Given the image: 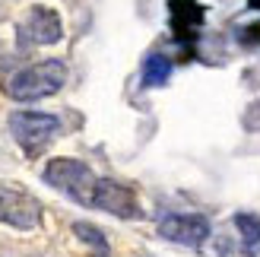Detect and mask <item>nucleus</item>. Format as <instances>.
I'll return each mask as SVG.
<instances>
[{
  "label": "nucleus",
  "instance_id": "f257e3e1",
  "mask_svg": "<svg viewBox=\"0 0 260 257\" xmlns=\"http://www.w3.org/2000/svg\"><path fill=\"white\" fill-rule=\"evenodd\" d=\"M67 83V63L51 57L42 63H32V67L19 70L16 76L10 80V95L16 102H38V99H48L63 89Z\"/></svg>",
  "mask_w": 260,
  "mask_h": 257
},
{
  "label": "nucleus",
  "instance_id": "f03ea898",
  "mask_svg": "<svg viewBox=\"0 0 260 257\" xmlns=\"http://www.w3.org/2000/svg\"><path fill=\"white\" fill-rule=\"evenodd\" d=\"M45 181L51 187L63 190L67 197H73L76 203H83V207H92L99 178L92 175V169H89L86 162H80V159H51L45 165Z\"/></svg>",
  "mask_w": 260,
  "mask_h": 257
},
{
  "label": "nucleus",
  "instance_id": "7ed1b4c3",
  "mask_svg": "<svg viewBox=\"0 0 260 257\" xmlns=\"http://www.w3.org/2000/svg\"><path fill=\"white\" fill-rule=\"evenodd\" d=\"M10 131L25 152H42L60 134V121L54 114H42V111H16L10 114Z\"/></svg>",
  "mask_w": 260,
  "mask_h": 257
},
{
  "label": "nucleus",
  "instance_id": "20e7f679",
  "mask_svg": "<svg viewBox=\"0 0 260 257\" xmlns=\"http://www.w3.org/2000/svg\"><path fill=\"white\" fill-rule=\"evenodd\" d=\"M159 235L184 248H200L210 238V222H206V216L197 213H168L159 222Z\"/></svg>",
  "mask_w": 260,
  "mask_h": 257
},
{
  "label": "nucleus",
  "instance_id": "39448f33",
  "mask_svg": "<svg viewBox=\"0 0 260 257\" xmlns=\"http://www.w3.org/2000/svg\"><path fill=\"white\" fill-rule=\"evenodd\" d=\"M60 35H63L60 16L51 7H32L19 22V38L25 45H54L60 42Z\"/></svg>",
  "mask_w": 260,
  "mask_h": 257
},
{
  "label": "nucleus",
  "instance_id": "423d86ee",
  "mask_svg": "<svg viewBox=\"0 0 260 257\" xmlns=\"http://www.w3.org/2000/svg\"><path fill=\"white\" fill-rule=\"evenodd\" d=\"M92 207H95V210H105V213H114V216H124V219H134V216H140V207H137L134 190H130L127 184L108 181V178H99Z\"/></svg>",
  "mask_w": 260,
  "mask_h": 257
},
{
  "label": "nucleus",
  "instance_id": "0eeeda50",
  "mask_svg": "<svg viewBox=\"0 0 260 257\" xmlns=\"http://www.w3.org/2000/svg\"><path fill=\"white\" fill-rule=\"evenodd\" d=\"M0 222H10L16 229L38 226V203L13 187H0Z\"/></svg>",
  "mask_w": 260,
  "mask_h": 257
},
{
  "label": "nucleus",
  "instance_id": "6e6552de",
  "mask_svg": "<svg viewBox=\"0 0 260 257\" xmlns=\"http://www.w3.org/2000/svg\"><path fill=\"white\" fill-rule=\"evenodd\" d=\"M168 16H172V32L178 38H197V29L203 22V7L193 0H172Z\"/></svg>",
  "mask_w": 260,
  "mask_h": 257
},
{
  "label": "nucleus",
  "instance_id": "1a4fd4ad",
  "mask_svg": "<svg viewBox=\"0 0 260 257\" xmlns=\"http://www.w3.org/2000/svg\"><path fill=\"white\" fill-rule=\"evenodd\" d=\"M235 226H238V232H241L244 254L257 257L260 254V216H254V213H235Z\"/></svg>",
  "mask_w": 260,
  "mask_h": 257
},
{
  "label": "nucleus",
  "instance_id": "9d476101",
  "mask_svg": "<svg viewBox=\"0 0 260 257\" xmlns=\"http://www.w3.org/2000/svg\"><path fill=\"white\" fill-rule=\"evenodd\" d=\"M168 76H172V60L165 54H149L143 60V86H165Z\"/></svg>",
  "mask_w": 260,
  "mask_h": 257
},
{
  "label": "nucleus",
  "instance_id": "9b49d317",
  "mask_svg": "<svg viewBox=\"0 0 260 257\" xmlns=\"http://www.w3.org/2000/svg\"><path fill=\"white\" fill-rule=\"evenodd\" d=\"M73 232L80 235L86 245H92V248L99 251V257H105V254H108V241H105V235H102L95 226H89V222H76V226H73Z\"/></svg>",
  "mask_w": 260,
  "mask_h": 257
},
{
  "label": "nucleus",
  "instance_id": "f8f14e48",
  "mask_svg": "<svg viewBox=\"0 0 260 257\" xmlns=\"http://www.w3.org/2000/svg\"><path fill=\"white\" fill-rule=\"evenodd\" d=\"M257 108H260V105H254V111H257ZM254 111L248 114V118H244V124H248V127H251V131H260V121L254 118Z\"/></svg>",
  "mask_w": 260,
  "mask_h": 257
}]
</instances>
